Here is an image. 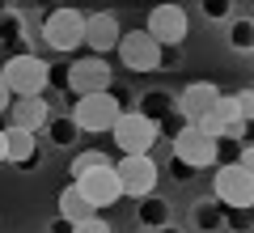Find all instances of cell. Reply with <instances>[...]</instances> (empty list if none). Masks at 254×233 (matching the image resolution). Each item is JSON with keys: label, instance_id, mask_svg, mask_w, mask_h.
I'll use <instances>...</instances> for the list:
<instances>
[{"label": "cell", "instance_id": "obj_1", "mask_svg": "<svg viewBox=\"0 0 254 233\" xmlns=\"http://www.w3.org/2000/svg\"><path fill=\"white\" fill-rule=\"evenodd\" d=\"M178 60H182L178 47H161L148 30H127L119 43V64L127 72H170L178 68Z\"/></svg>", "mask_w": 254, "mask_h": 233}, {"label": "cell", "instance_id": "obj_2", "mask_svg": "<svg viewBox=\"0 0 254 233\" xmlns=\"http://www.w3.org/2000/svg\"><path fill=\"white\" fill-rule=\"evenodd\" d=\"M127 89L123 85H115L110 93H89V98H72V123L81 127V132H89V136H98V132H115V123H119V115L123 110H131L127 106Z\"/></svg>", "mask_w": 254, "mask_h": 233}, {"label": "cell", "instance_id": "obj_3", "mask_svg": "<svg viewBox=\"0 0 254 233\" xmlns=\"http://www.w3.org/2000/svg\"><path fill=\"white\" fill-rule=\"evenodd\" d=\"M110 136H115L119 157H153V144L161 140V127L131 106V110L119 115V123H115V132H110Z\"/></svg>", "mask_w": 254, "mask_h": 233}, {"label": "cell", "instance_id": "obj_4", "mask_svg": "<svg viewBox=\"0 0 254 233\" xmlns=\"http://www.w3.org/2000/svg\"><path fill=\"white\" fill-rule=\"evenodd\" d=\"M115 68L110 60H98V55H76L68 60V102L72 98H89V93H110L115 89Z\"/></svg>", "mask_w": 254, "mask_h": 233}, {"label": "cell", "instance_id": "obj_5", "mask_svg": "<svg viewBox=\"0 0 254 233\" xmlns=\"http://www.w3.org/2000/svg\"><path fill=\"white\" fill-rule=\"evenodd\" d=\"M85 17H89V13L68 9V4L51 9L43 17V43L55 47V51H64V55H72L76 47H85Z\"/></svg>", "mask_w": 254, "mask_h": 233}, {"label": "cell", "instance_id": "obj_6", "mask_svg": "<svg viewBox=\"0 0 254 233\" xmlns=\"http://www.w3.org/2000/svg\"><path fill=\"white\" fill-rule=\"evenodd\" d=\"M4 81H9L13 98H43V89L51 85V64L34 51L13 55L9 68H4Z\"/></svg>", "mask_w": 254, "mask_h": 233}, {"label": "cell", "instance_id": "obj_7", "mask_svg": "<svg viewBox=\"0 0 254 233\" xmlns=\"http://www.w3.org/2000/svg\"><path fill=\"white\" fill-rule=\"evenodd\" d=\"M212 191H216V204L225 212H250L254 208V178L242 165H216Z\"/></svg>", "mask_w": 254, "mask_h": 233}, {"label": "cell", "instance_id": "obj_8", "mask_svg": "<svg viewBox=\"0 0 254 233\" xmlns=\"http://www.w3.org/2000/svg\"><path fill=\"white\" fill-rule=\"evenodd\" d=\"M76 182V191H81L85 199H89L93 208H115L119 199H123V182H119V170H115V161H106V165H93V170H85L81 178H72Z\"/></svg>", "mask_w": 254, "mask_h": 233}, {"label": "cell", "instance_id": "obj_9", "mask_svg": "<svg viewBox=\"0 0 254 233\" xmlns=\"http://www.w3.org/2000/svg\"><path fill=\"white\" fill-rule=\"evenodd\" d=\"M115 170H119V182H123V195H127V199H136V204H140V199L157 195L161 170H157L153 157H119Z\"/></svg>", "mask_w": 254, "mask_h": 233}, {"label": "cell", "instance_id": "obj_10", "mask_svg": "<svg viewBox=\"0 0 254 233\" xmlns=\"http://www.w3.org/2000/svg\"><path fill=\"white\" fill-rule=\"evenodd\" d=\"M119 43H123V30H119L115 13L110 9H98L85 17V51L106 60V55H119Z\"/></svg>", "mask_w": 254, "mask_h": 233}, {"label": "cell", "instance_id": "obj_11", "mask_svg": "<svg viewBox=\"0 0 254 233\" xmlns=\"http://www.w3.org/2000/svg\"><path fill=\"white\" fill-rule=\"evenodd\" d=\"M174 161H187L190 170H208V165L216 161V140H212L203 127L190 123L187 132L174 140Z\"/></svg>", "mask_w": 254, "mask_h": 233}, {"label": "cell", "instance_id": "obj_12", "mask_svg": "<svg viewBox=\"0 0 254 233\" xmlns=\"http://www.w3.org/2000/svg\"><path fill=\"white\" fill-rule=\"evenodd\" d=\"M144 30L161 47H182V38H187V9H182V4H157V9L148 13Z\"/></svg>", "mask_w": 254, "mask_h": 233}, {"label": "cell", "instance_id": "obj_13", "mask_svg": "<svg viewBox=\"0 0 254 233\" xmlns=\"http://www.w3.org/2000/svg\"><path fill=\"white\" fill-rule=\"evenodd\" d=\"M220 102V89H216V81H190L187 89L178 93V115L187 119V123H195L199 127L203 119L212 115V106Z\"/></svg>", "mask_w": 254, "mask_h": 233}, {"label": "cell", "instance_id": "obj_14", "mask_svg": "<svg viewBox=\"0 0 254 233\" xmlns=\"http://www.w3.org/2000/svg\"><path fill=\"white\" fill-rule=\"evenodd\" d=\"M47 123H51V106H47V98H17L9 106V127H21V132H47Z\"/></svg>", "mask_w": 254, "mask_h": 233}, {"label": "cell", "instance_id": "obj_15", "mask_svg": "<svg viewBox=\"0 0 254 233\" xmlns=\"http://www.w3.org/2000/svg\"><path fill=\"white\" fill-rule=\"evenodd\" d=\"M199 127L212 136V140H220V136H237V127H242V110H237V98H233V93H220V102L212 106V115L203 119Z\"/></svg>", "mask_w": 254, "mask_h": 233}, {"label": "cell", "instance_id": "obj_16", "mask_svg": "<svg viewBox=\"0 0 254 233\" xmlns=\"http://www.w3.org/2000/svg\"><path fill=\"white\" fill-rule=\"evenodd\" d=\"M4 140H9V165L17 170H34L43 161V149H38L34 132H21V127H4Z\"/></svg>", "mask_w": 254, "mask_h": 233}, {"label": "cell", "instance_id": "obj_17", "mask_svg": "<svg viewBox=\"0 0 254 233\" xmlns=\"http://www.w3.org/2000/svg\"><path fill=\"white\" fill-rule=\"evenodd\" d=\"M60 216H64V221H72V225H81V221H93L98 208L76 191V182H68V187L60 191Z\"/></svg>", "mask_w": 254, "mask_h": 233}, {"label": "cell", "instance_id": "obj_18", "mask_svg": "<svg viewBox=\"0 0 254 233\" xmlns=\"http://www.w3.org/2000/svg\"><path fill=\"white\" fill-rule=\"evenodd\" d=\"M136 221H140V229H144V233H157V229H165V225H174L170 221V204H165L161 195L140 199V204H136Z\"/></svg>", "mask_w": 254, "mask_h": 233}, {"label": "cell", "instance_id": "obj_19", "mask_svg": "<svg viewBox=\"0 0 254 233\" xmlns=\"http://www.w3.org/2000/svg\"><path fill=\"white\" fill-rule=\"evenodd\" d=\"M136 110H140V115H144V119H153L157 127H161V119L178 110V98H174V93H165V89H148V93H140Z\"/></svg>", "mask_w": 254, "mask_h": 233}, {"label": "cell", "instance_id": "obj_20", "mask_svg": "<svg viewBox=\"0 0 254 233\" xmlns=\"http://www.w3.org/2000/svg\"><path fill=\"white\" fill-rule=\"evenodd\" d=\"M0 47H9L13 55H26V26H21V13H0Z\"/></svg>", "mask_w": 254, "mask_h": 233}, {"label": "cell", "instance_id": "obj_21", "mask_svg": "<svg viewBox=\"0 0 254 233\" xmlns=\"http://www.w3.org/2000/svg\"><path fill=\"white\" fill-rule=\"evenodd\" d=\"M47 136H51V144H60V149H76V136H81V127L72 123V115H51Z\"/></svg>", "mask_w": 254, "mask_h": 233}, {"label": "cell", "instance_id": "obj_22", "mask_svg": "<svg viewBox=\"0 0 254 233\" xmlns=\"http://www.w3.org/2000/svg\"><path fill=\"white\" fill-rule=\"evenodd\" d=\"M220 225H225V208H220L216 199H203V204H195V229L212 233V229H220Z\"/></svg>", "mask_w": 254, "mask_h": 233}, {"label": "cell", "instance_id": "obj_23", "mask_svg": "<svg viewBox=\"0 0 254 233\" xmlns=\"http://www.w3.org/2000/svg\"><path fill=\"white\" fill-rule=\"evenodd\" d=\"M229 43H233V51H254V21L237 17L233 26H229Z\"/></svg>", "mask_w": 254, "mask_h": 233}, {"label": "cell", "instance_id": "obj_24", "mask_svg": "<svg viewBox=\"0 0 254 233\" xmlns=\"http://www.w3.org/2000/svg\"><path fill=\"white\" fill-rule=\"evenodd\" d=\"M242 149L246 144L237 140V136H220L216 140V165H237L242 161Z\"/></svg>", "mask_w": 254, "mask_h": 233}, {"label": "cell", "instance_id": "obj_25", "mask_svg": "<svg viewBox=\"0 0 254 233\" xmlns=\"http://www.w3.org/2000/svg\"><path fill=\"white\" fill-rule=\"evenodd\" d=\"M110 157L106 153H98V149H85V153H76L72 157V165H68V174H72V178H81L85 170H93V165H106Z\"/></svg>", "mask_w": 254, "mask_h": 233}, {"label": "cell", "instance_id": "obj_26", "mask_svg": "<svg viewBox=\"0 0 254 233\" xmlns=\"http://www.w3.org/2000/svg\"><path fill=\"white\" fill-rule=\"evenodd\" d=\"M187 127H190V123H187V119L178 115V110H174V115H165V119H161V136H165V140H170V144L178 140V136L187 132Z\"/></svg>", "mask_w": 254, "mask_h": 233}, {"label": "cell", "instance_id": "obj_27", "mask_svg": "<svg viewBox=\"0 0 254 233\" xmlns=\"http://www.w3.org/2000/svg\"><path fill=\"white\" fill-rule=\"evenodd\" d=\"M225 229L250 233V229H254V208H250V212H225Z\"/></svg>", "mask_w": 254, "mask_h": 233}, {"label": "cell", "instance_id": "obj_28", "mask_svg": "<svg viewBox=\"0 0 254 233\" xmlns=\"http://www.w3.org/2000/svg\"><path fill=\"white\" fill-rule=\"evenodd\" d=\"M237 110H242V123H254V89H237Z\"/></svg>", "mask_w": 254, "mask_h": 233}, {"label": "cell", "instance_id": "obj_29", "mask_svg": "<svg viewBox=\"0 0 254 233\" xmlns=\"http://www.w3.org/2000/svg\"><path fill=\"white\" fill-rule=\"evenodd\" d=\"M72 233H115V229H110V225L102 221V216H93V221H81V225H72Z\"/></svg>", "mask_w": 254, "mask_h": 233}, {"label": "cell", "instance_id": "obj_30", "mask_svg": "<svg viewBox=\"0 0 254 233\" xmlns=\"http://www.w3.org/2000/svg\"><path fill=\"white\" fill-rule=\"evenodd\" d=\"M233 9L229 0H203V13H208V21H216V17H225V13Z\"/></svg>", "mask_w": 254, "mask_h": 233}, {"label": "cell", "instance_id": "obj_31", "mask_svg": "<svg viewBox=\"0 0 254 233\" xmlns=\"http://www.w3.org/2000/svg\"><path fill=\"white\" fill-rule=\"evenodd\" d=\"M51 85L68 93V64H51Z\"/></svg>", "mask_w": 254, "mask_h": 233}, {"label": "cell", "instance_id": "obj_32", "mask_svg": "<svg viewBox=\"0 0 254 233\" xmlns=\"http://www.w3.org/2000/svg\"><path fill=\"white\" fill-rule=\"evenodd\" d=\"M13 102H17V98H13V89H9V81H4V72H0V115H4V110H9Z\"/></svg>", "mask_w": 254, "mask_h": 233}, {"label": "cell", "instance_id": "obj_33", "mask_svg": "<svg viewBox=\"0 0 254 233\" xmlns=\"http://www.w3.org/2000/svg\"><path fill=\"white\" fill-rule=\"evenodd\" d=\"M170 174H174V178H182V182H187V178H195L199 170H190L187 161H170Z\"/></svg>", "mask_w": 254, "mask_h": 233}, {"label": "cell", "instance_id": "obj_34", "mask_svg": "<svg viewBox=\"0 0 254 233\" xmlns=\"http://www.w3.org/2000/svg\"><path fill=\"white\" fill-rule=\"evenodd\" d=\"M237 165H242V170L254 178V144H246V149H242V161H237Z\"/></svg>", "mask_w": 254, "mask_h": 233}, {"label": "cell", "instance_id": "obj_35", "mask_svg": "<svg viewBox=\"0 0 254 233\" xmlns=\"http://www.w3.org/2000/svg\"><path fill=\"white\" fill-rule=\"evenodd\" d=\"M9 161V140H4V127H0V165Z\"/></svg>", "mask_w": 254, "mask_h": 233}, {"label": "cell", "instance_id": "obj_36", "mask_svg": "<svg viewBox=\"0 0 254 233\" xmlns=\"http://www.w3.org/2000/svg\"><path fill=\"white\" fill-rule=\"evenodd\" d=\"M157 233H182V229H178V225H165V229H157Z\"/></svg>", "mask_w": 254, "mask_h": 233}]
</instances>
